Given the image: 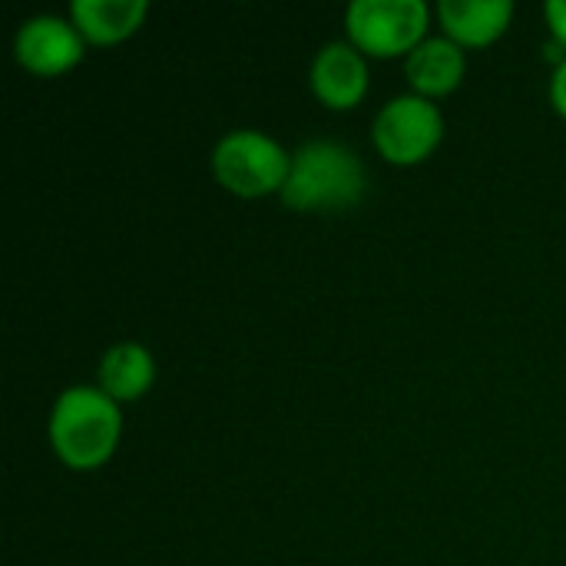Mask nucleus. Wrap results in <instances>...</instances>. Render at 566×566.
Wrapping results in <instances>:
<instances>
[{"label":"nucleus","mask_w":566,"mask_h":566,"mask_svg":"<svg viewBox=\"0 0 566 566\" xmlns=\"http://www.w3.org/2000/svg\"><path fill=\"white\" fill-rule=\"evenodd\" d=\"M50 448L73 471L103 468L119 444L123 411L99 385H73L50 408Z\"/></svg>","instance_id":"f257e3e1"},{"label":"nucleus","mask_w":566,"mask_h":566,"mask_svg":"<svg viewBox=\"0 0 566 566\" xmlns=\"http://www.w3.org/2000/svg\"><path fill=\"white\" fill-rule=\"evenodd\" d=\"M368 176L361 156L335 139H308L292 153V172L282 202L295 212L348 209L365 196Z\"/></svg>","instance_id":"f03ea898"},{"label":"nucleus","mask_w":566,"mask_h":566,"mask_svg":"<svg viewBox=\"0 0 566 566\" xmlns=\"http://www.w3.org/2000/svg\"><path fill=\"white\" fill-rule=\"evenodd\" d=\"M292 153L269 133L242 126L219 136L212 146V176L219 186L242 199H259L285 189Z\"/></svg>","instance_id":"7ed1b4c3"},{"label":"nucleus","mask_w":566,"mask_h":566,"mask_svg":"<svg viewBox=\"0 0 566 566\" xmlns=\"http://www.w3.org/2000/svg\"><path fill=\"white\" fill-rule=\"evenodd\" d=\"M431 10L424 0H352L345 10L348 40L365 56H398L411 53L428 40Z\"/></svg>","instance_id":"20e7f679"},{"label":"nucleus","mask_w":566,"mask_h":566,"mask_svg":"<svg viewBox=\"0 0 566 566\" xmlns=\"http://www.w3.org/2000/svg\"><path fill=\"white\" fill-rule=\"evenodd\" d=\"M371 136L391 166H418L441 146L444 113L428 96L401 93L378 109Z\"/></svg>","instance_id":"39448f33"},{"label":"nucleus","mask_w":566,"mask_h":566,"mask_svg":"<svg viewBox=\"0 0 566 566\" xmlns=\"http://www.w3.org/2000/svg\"><path fill=\"white\" fill-rule=\"evenodd\" d=\"M86 53V40L70 17L36 13L27 17L13 33V56L36 76H60L73 70Z\"/></svg>","instance_id":"423d86ee"},{"label":"nucleus","mask_w":566,"mask_h":566,"mask_svg":"<svg viewBox=\"0 0 566 566\" xmlns=\"http://www.w3.org/2000/svg\"><path fill=\"white\" fill-rule=\"evenodd\" d=\"M368 56L352 40L325 43L308 66V86L328 109H355L368 93Z\"/></svg>","instance_id":"0eeeda50"},{"label":"nucleus","mask_w":566,"mask_h":566,"mask_svg":"<svg viewBox=\"0 0 566 566\" xmlns=\"http://www.w3.org/2000/svg\"><path fill=\"white\" fill-rule=\"evenodd\" d=\"M405 73L418 96H428V99L448 96L461 86V80L468 73L464 46L454 43L451 36H428L408 53Z\"/></svg>","instance_id":"6e6552de"},{"label":"nucleus","mask_w":566,"mask_h":566,"mask_svg":"<svg viewBox=\"0 0 566 566\" xmlns=\"http://www.w3.org/2000/svg\"><path fill=\"white\" fill-rule=\"evenodd\" d=\"M438 20L444 36L461 46H488L507 33L514 20V0H441Z\"/></svg>","instance_id":"1a4fd4ad"},{"label":"nucleus","mask_w":566,"mask_h":566,"mask_svg":"<svg viewBox=\"0 0 566 566\" xmlns=\"http://www.w3.org/2000/svg\"><path fill=\"white\" fill-rule=\"evenodd\" d=\"M99 388L119 401V405H129V401H139L153 381H156V358L146 345L139 342H116L103 352L99 358Z\"/></svg>","instance_id":"9d476101"},{"label":"nucleus","mask_w":566,"mask_h":566,"mask_svg":"<svg viewBox=\"0 0 566 566\" xmlns=\"http://www.w3.org/2000/svg\"><path fill=\"white\" fill-rule=\"evenodd\" d=\"M149 13L146 0H73L70 3V20L83 33L86 43H123L133 36Z\"/></svg>","instance_id":"9b49d317"},{"label":"nucleus","mask_w":566,"mask_h":566,"mask_svg":"<svg viewBox=\"0 0 566 566\" xmlns=\"http://www.w3.org/2000/svg\"><path fill=\"white\" fill-rule=\"evenodd\" d=\"M544 17H547V27H551L554 40L566 50V0H547Z\"/></svg>","instance_id":"f8f14e48"},{"label":"nucleus","mask_w":566,"mask_h":566,"mask_svg":"<svg viewBox=\"0 0 566 566\" xmlns=\"http://www.w3.org/2000/svg\"><path fill=\"white\" fill-rule=\"evenodd\" d=\"M551 103L566 119V53L557 60V66L551 73Z\"/></svg>","instance_id":"ddd939ff"}]
</instances>
